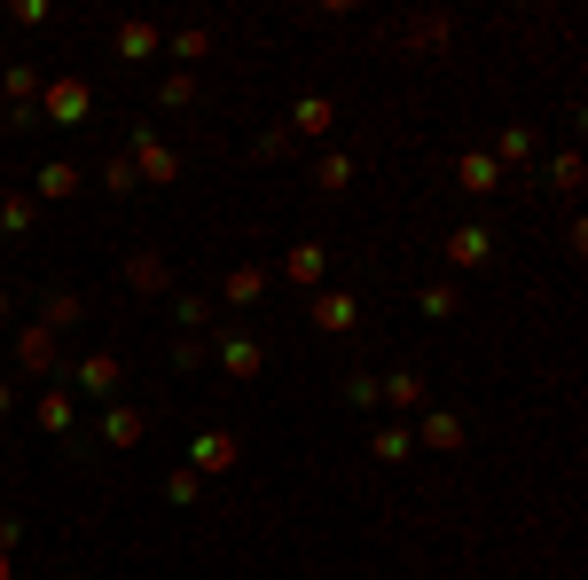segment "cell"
Returning <instances> with one entry per match:
<instances>
[{"mask_svg": "<svg viewBox=\"0 0 588 580\" xmlns=\"http://www.w3.org/2000/svg\"><path fill=\"white\" fill-rule=\"evenodd\" d=\"M87 110H95V87H87L78 71L40 87V118H48V126H87Z\"/></svg>", "mask_w": 588, "mask_h": 580, "instance_id": "cell-1", "label": "cell"}, {"mask_svg": "<svg viewBox=\"0 0 588 580\" xmlns=\"http://www.w3.org/2000/svg\"><path fill=\"white\" fill-rule=\"evenodd\" d=\"M63 377H71L78 392H87V400H118V384H126V361H118V354H78Z\"/></svg>", "mask_w": 588, "mask_h": 580, "instance_id": "cell-2", "label": "cell"}, {"mask_svg": "<svg viewBox=\"0 0 588 580\" xmlns=\"http://www.w3.org/2000/svg\"><path fill=\"white\" fill-rule=\"evenodd\" d=\"M212 361H220L228 377H243V384H251V377L267 369V346L251 338V329H220V338H212Z\"/></svg>", "mask_w": 588, "mask_h": 580, "instance_id": "cell-3", "label": "cell"}, {"mask_svg": "<svg viewBox=\"0 0 588 580\" xmlns=\"http://www.w3.org/2000/svg\"><path fill=\"white\" fill-rule=\"evenodd\" d=\"M440 260H448L455 275L486 267V260H494V228H486V220H471V228H448V243H440Z\"/></svg>", "mask_w": 588, "mask_h": 580, "instance_id": "cell-4", "label": "cell"}, {"mask_svg": "<svg viewBox=\"0 0 588 580\" xmlns=\"http://www.w3.org/2000/svg\"><path fill=\"white\" fill-rule=\"evenodd\" d=\"M126 165H134V181H149V189H174V181H181V157L165 149L157 134H134V157H126Z\"/></svg>", "mask_w": 588, "mask_h": 580, "instance_id": "cell-5", "label": "cell"}, {"mask_svg": "<svg viewBox=\"0 0 588 580\" xmlns=\"http://www.w3.org/2000/svg\"><path fill=\"white\" fill-rule=\"evenodd\" d=\"M243 463V440L235 432H197V447H189V471L197 478H220V471H235Z\"/></svg>", "mask_w": 588, "mask_h": 580, "instance_id": "cell-6", "label": "cell"}, {"mask_svg": "<svg viewBox=\"0 0 588 580\" xmlns=\"http://www.w3.org/2000/svg\"><path fill=\"white\" fill-rule=\"evenodd\" d=\"M322 338H354V321H361V306H354V291H314V314H306Z\"/></svg>", "mask_w": 588, "mask_h": 580, "instance_id": "cell-7", "label": "cell"}, {"mask_svg": "<svg viewBox=\"0 0 588 580\" xmlns=\"http://www.w3.org/2000/svg\"><path fill=\"white\" fill-rule=\"evenodd\" d=\"M165 55V24L157 17H126L118 24V63H157Z\"/></svg>", "mask_w": 588, "mask_h": 580, "instance_id": "cell-8", "label": "cell"}, {"mask_svg": "<svg viewBox=\"0 0 588 580\" xmlns=\"http://www.w3.org/2000/svg\"><path fill=\"white\" fill-rule=\"evenodd\" d=\"M126 291H141V298H165V291H174L165 252H149V243H141V252H126Z\"/></svg>", "mask_w": 588, "mask_h": 580, "instance_id": "cell-9", "label": "cell"}, {"mask_svg": "<svg viewBox=\"0 0 588 580\" xmlns=\"http://www.w3.org/2000/svg\"><path fill=\"white\" fill-rule=\"evenodd\" d=\"M17 369L24 377H63V354H55V329H24V338H17Z\"/></svg>", "mask_w": 588, "mask_h": 580, "instance_id": "cell-10", "label": "cell"}, {"mask_svg": "<svg viewBox=\"0 0 588 580\" xmlns=\"http://www.w3.org/2000/svg\"><path fill=\"white\" fill-rule=\"evenodd\" d=\"M424 392H432V377H424V369H392V377H377V400L392 408V416H408V408H424Z\"/></svg>", "mask_w": 588, "mask_h": 580, "instance_id": "cell-11", "label": "cell"}, {"mask_svg": "<svg viewBox=\"0 0 588 580\" xmlns=\"http://www.w3.org/2000/svg\"><path fill=\"white\" fill-rule=\"evenodd\" d=\"M455 189H463V197H502V165H494L486 149H463V157H455Z\"/></svg>", "mask_w": 588, "mask_h": 580, "instance_id": "cell-12", "label": "cell"}, {"mask_svg": "<svg viewBox=\"0 0 588 580\" xmlns=\"http://www.w3.org/2000/svg\"><path fill=\"white\" fill-rule=\"evenodd\" d=\"M322 267H329L322 243H291V252H283V283L291 291H322Z\"/></svg>", "mask_w": 588, "mask_h": 580, "instance_id": "cell-13", "label": "cell"}, {"mask_svg": "<svg viewBox=\"0 0 588 580\" xmlns=\"http://www.w3.org/2000/svg\"><path fill=\"white\" fill-rule=\"evenodd\" d=\"M416 447H432V455H455V447H463V416H455V408H432V416L416 424Z\"/></svg>", "mask_w": 588, "mask_h": 580, "instance_id": "cell-14", "label": "cell"}, {"mask_svg": "<svg viewBox=\"0 0 588 580\" xmlns=\"http://www.w3.org/2000/svg\"><path fill=\"white\" fill-rule=\"evenodd\" d=\"M267 283H275L267 267H228V275H220V298L243 314V306H260V298H267Z\"/></svg>", "mask_w": 588, "mask_h": 580, "instance_id": "cell-15", "label": "cell"}, {"mask_svg": "<svg viewBox=\"0 0 588 580\" xmlns=\"http://www.w3.org/2000/svg\"><path fill=\"white\" fill-rule=\"evenodd\" d=\"M40 87H48V78L32 63H0V95H9V110H40Z\"/></svg>", "mask_w": 588, "mask_h": 580, "instance_id": "cell-16", "label": "cell"}, {"mask_svg": "<svg viewBox=\"0 0 588 580\" xmlns=\"http://www.w3.org/2000/svg\"><path fill=\"white\" fill-rule=\"evenodd\" d=\"M329 126H338V103H329V95H306V103L291 110V141H322Z\"/></svg>", "mask_w": 588, "mask_h": 580, "instance_id": "cell-17", "label": "cell"}, {"mask_svg": "<svg viewBox=\"0 0 588 580\" xmlns=\"http://www.w3.org/2000/svg\"><path fill=\"white\" fill-rule=\"evenodd\" d=\"M369 455H377V463H408V455H416V424H400V416L377 424V432H369Z\"/></svg>", "mask_w": 588, "mask_h": 580, "instance_id": "cell-18", "label": "cell"}, {"mask_svg": "<svg viewBox=\"0 0 588 580\" xmlns=\"http://www.w3.org/2000/svg\"><path fill=\"white\" fill-rule=\"evenodd\" d=\"M103 447H141V408H126V400L103 408Z\"/></svg>", "mask_w": 588, "mask_h": 580, "instance_id": "cell-19", "label": "cell"}, {"mask_svg": "<svg viewBox=\"0 0 588 580\" xmlns=\"http://www.w3.org/2000/svg\"><path fill=\"white\" fill-rule=\"evenodd\" d=\"M78 321H87V298L78 291H48L40 298V329H78Z\"/></svg>", "mask_w": 588, "mask_h": 580, "instance_id": "cell-20", "label": "cell"}, {"mask_svg": "<svg viewBox=\"0 0 588 580\" xmlns=\"http://www.w3.org/2000/svg\"><path fill=\"white\" fill-rule=\"evenodd\" d=\"M165 55H174V71H197V63L212 55V24H189V32H174V40H165Z\"/></svg>", "mask_w": 588, "mask_h": 580, "instance_id": "cell-21", "label": "cell"}, {"mask_svg": "<svg viewBox=\"0 0 588 580\" xmlns=\"http://www.w3.org/2000/svg\"><path fill=\"white\" fill-rule=\"evenodd\" d=\"M448 40H455V17H416L408 24V55H440Z\"/></svg>", "mask_w": 588, "mask_h": 580, "instance_id": "cell-22", "label": "cell"}, {"mask_svg": "<svg viewBox=\"0 0 588 580\" xmlns=\"http://www.w3.org/2000/svg\"><path fill=\"white\" fill-rule=\"evenodd\" d=\"M40 204H63V197H78V165L71 157H55V165H40V189H32Z\"/></svg>", "mask_w": 588, "mask_h": 580, "instance_id": "cell-23", "label": "cell"}, {"mask_svg": "<svg viewBox=\"0 0 588 580\" xmlns=\"http://www.w3.org/2000/svg\"><path fill=\"white\" fill-rule=\"evenodd\" d=\"M486 157H494V165H526V157H534V126H502Z\"/></svg>", "mask_w": 588, "mask_h": 580, "instance_id": "cell-24", "label": "cell"}, {"mask_svg": "<svg viewBox=\"0 0 588 580\" xmlns=\"http://www.w3.org/2000/svg\"><path fill=\"white\" fill-rule=\"evenodd\" d=\"M346 181H354V157H346V149H329V157L314 165V189H322V197H346Z\"/></svg>", "mask_w": 588, "mask_h": 580, "instance_id": "cell-25", "label": "cell"}, {"mask_svg": "<svg viewBox=\"0 0 588 580\" xmlns=\"http://www.w3.org/2000/svg\"><path fill=\"white\" fill-rule=\"evenodd\" d=\"M197 103V71H165L157 78V110H189Z\"/></svg>", "mask_w": 588, "mask_h": 580, "instance_id": "cell-26", "label": "cell"}, {"mask_svg": "<svg viewBox=\"0 0 588 580\" xmlns=\"http://www.w3.org/2000/svg\"><path fill=\"white\" fill-rule=\"evenodd\" d=\"M174 321L189 329V338H204V329H212V298H197V291H181V298H174Z\"/></svg>", "mask_w": 588, "mask_h": 580, "instance_id": "cell-27", "label": "cell"}, {"mask_svg": "<svg viewBox=\"0 0 588 580\" xmlns=\"http://www.w3.org/2000/svg\"><path fill=\"white\" fill-rule=\"evenodd\" d=\"M32 228V197L17 189V197H0V235H24Z\"/></svg>", "mask_w": 588, "mask_h": 580, "instance_id": "cell-28", "label": "cell"}, {"mask_svg": "<svg viewBox=\"0 0 588 580\" xmlns=\"http://www.w3.org/2000/svg\"><path fill=\"white\" fill-rule=\"evenodd\" d=\"M40 424L48 432H71V392H40Z\"/></svg>", "mask_w": 588, "mask_h": 580, "instance_id": "cell-29", "label": "cell"}, {"mask_svg": "<svg viewBox=\"0 0 588 580\" xmlns=\"http://www.w3.org/2000/svg\"><path fill=\"white\" fill-rule=\"evenodd\" d=\"M251 157H260V165H275V157H291V126H267L260 141H251Z\"/></svg>", "mask_w": 588, "mask_h": 580, "instance_id": "cell-30", "label": "cell"}, {"mask_svg": "<svg viewBox=\"0 0 588 580\" xmlns=\"http://www.w3.org/2000/svg\"><path fill=\"white\" fill-rule=\"evenodd\" d=\"M549 173H557V189H565V197H580V181H588V173H580V149H565Z\"/></svg>", "mask_w": 588, "mask_h": 580, "instance_id": "cell-31", "label": "cell"}, {"mask_svg": "<svg viewBox=\"0 0 588 580\" xmlns=\"http://www.w3.org/2000/svg\"><path fill=\"white\" fill-rule=\"evenodd\" d=\"M103 189H111V197H134V189H141V181H134V165H126V157H111V165H103Z\"/></svg>", "mask_w": 588, "mask_h": 580, "instance_id": "cell-32", "label": "cell"}, {"mask_svg": "<svg viewBox=\"0 0 588 580\" xmlns=\"http://www.w3.org/2000/svg\"><path fill=\"white\" fill-rule=\"evenodd\" d=\"M416 306H424L432 321H448V314H455V283H432V291H424V298H416Z\"/></svg>", "mask_w": 588, "mask_h": 580, "instance_id": "cell-33", "label": "cell"}, {"mask_svg": "<svg viewBox=\"0 0 588 580\" xmlns=\"http://www.w3.org/2000/svg\"><path fill=\"white\" fill-rule=\"evenodd\" d=\"M165 503L189 510V503H197V471H174V478H165Z\"/></svg>", "mask_w": 588, "mask_h": 580, "instance_id": "cell-34", "label": "cell"}, {"mask_svg": "<svg viewBox=\"0 0 588 580\" xmlns=\"http://www.w3.org/2000/svg\"><path fill=\"white\" fill-rule=\"evenodd\" d=\"M204 361H212L204 338H181V346H174V369H204Z\"/></svg>", "mask_w": 588, "mask_h": 580, "instance_id": "cell-35", "label": "cell"}, {"mask_svg": "<svg viewBox=\"0 0 588 580\" xmlns=\"http://www.w3.org/2000/svg\"><path fill=\"white\" fill-rule=\"evenodd\" d=\"M346 408H377V377H346Z\"/></svg>", "mask_w": 588, "mask_h": 580, "instance_id": "cell-36", "label": "cell"}, {"mask_svg": "<svg viewBox=\"0 0 588 580\" xmlns=\"http://www.w3.org/2000/svg\"><path fill=\"white\" fill-rule=\"evenodd\" d=\"M9 400H17V392H9V377H0V416H9Z\"/></svg>", "mask_w": 588, "mask_h": 580, "instance_id": "cell-37", "label": "cell"}, {"mask_svg": "<svg viewBox=\"0 0 588 580\" xmlns=\"http://www.w3.org/2000/svg\"><path fill=\"white\" fill-rule=\"evenodd\" d=\"M0 580H17V565H9V557H0Z\"/></svg>", "mask_w": 588, "mask_h": 580, "instance_id": "cell-38", "label": "cell"}, {"mask_svg": "<svg viewBox=\"0 0 588 580\" xmlns=\"http://www.w3.org/2000/svg\"><path fill=\"white\" fill-rule=\"evenodd\" d=\"M0 314H9V283H0Z\"/></svg>", "mask_w": 588, "mask_h": 580, "instance_id": "cell-39", "label": "cell"}]
</instances>
